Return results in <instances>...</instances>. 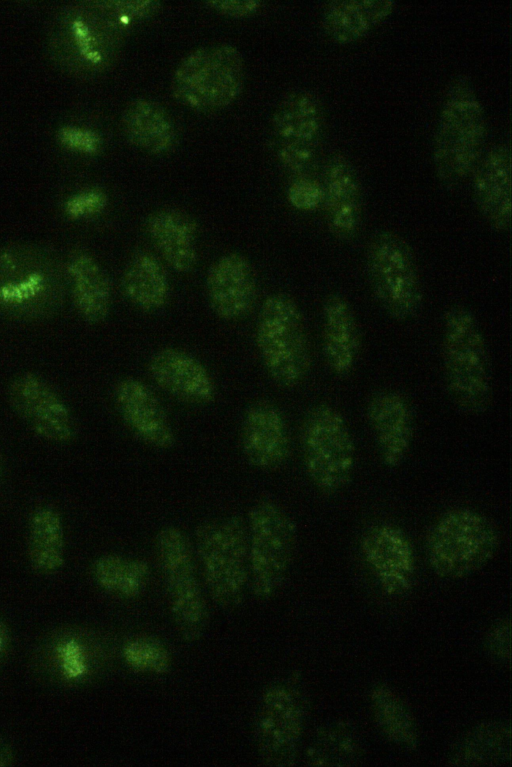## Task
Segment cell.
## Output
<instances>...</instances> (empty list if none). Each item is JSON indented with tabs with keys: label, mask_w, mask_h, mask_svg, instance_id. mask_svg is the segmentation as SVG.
I'll use <instances>...</instances> for the list:
<instances>
[{
	"label": "cell",
	"mask_w": 512,
	"mask_h": 767,
	"mask_svg": "<svg viewBox=\"0 0 512 767\" xmlns=\"http://www.w3.org/2000/svg\"><path fill=\"white\" fill-rule=\"evenodd\" d=\"M257 0H209L205 5L218 13L231 17H246L254 14L260 7Z\"/></svg>",
	"instance_id": "41"
},
{
	"label": "cell",
	"mask_w": 512,
	"mask_h": 767,
	"mask_svg": "<svg viewBox=\"0 0 512 767\" xmlns=\"http://www.w3.org/2000/svg\"><path fill=\"white\" fill-rule=\"evenodd\" d=\"M239 444L249 466L262 472L282 468L290 458L292 443L287 419L275 403L259 399L242 416Z\"/></svg>",
	"instance_id": "19"
},
{
	"label": "cell",
	"mask_w": 512,
	"mask_h": 767,
	"mask_svg": "<svg viewBox=\"0 0 512 767\" xmlns=\"http://www.w3.org/2000/svg\"><path fill=\"white\" fill-rule=\"evenodd\" d=\"M65 267L51 250L35 244L0 248V315L22 322L51 318L62 306Z\"/></svg>",
	"instance_id": "3"
},
{
	"label": "cell",
	"mask_w": 512,
	"mask_h": 767,
	"mask_svg": "<svg viewBox=\"0 0 512 767\" xmlns=\"http://www.w3.org/2000/svg\"><path fill=\"white\" fill-rule=\"evenodd\" d=\"M122 657L131 670L152 675L166 674L172 664L166 645L150 636L128 640L122 647Z\"/></svg>",
	"instance_id": "36"
},
{
	"label": "cell",
	"mask_w": 512,
	"mask_h": 767,
	"mask_svg": "<svg viewBox=\"0 0 512 767\" xmlns=\"http://www.w3.org/2000/svg\"><path fill=\"white\" fill-rule=\"evenodd\" d=\"M321 349L333 375H351L361 352V332L350 301L337 291L328 293L322 304Z\"/></svg>",
	"instance_id": "25"
},
{
	"label": "cell",
	"mask_w": 512,
	"mask_h": 767,
	"mask_svg": "<svg viewBox=\"0 0 512 767\" xmlns=\"http://www.w3.org/2000/svg\"><path fill=\"white\" fill-rule=\"evenodd\" d=\"M325 110L319 97L306 89L285 93L271 116L274 151L281 165L295 176L308 175L325 134Z\"/></svg>",
	"instance_id": "14"
},
{
	"label": "cell",
	"mask_w": 512,
	"mask_h": 767,
	"mask_svg": "<svg viewBox=\"0 0 512 767\" xmlns=\"http://www.w3.org/2000/svg\"><path fill=\"white\" fill-rule=\"evenodd\" d=\"M126 31L108 0L77 2L55 17L49 43L53 57L65 70L91 76L113 62Z\"/></svg>",
	"instance_id": "4"
},
{
	"label": "cell",
	"mask_w": 512,
	"mask_h": 767,
	"mask_svg": "<svg viewBox=\"0 0 512 767\" xmlns=\"http://www.w3.org/2000/svg\"><path fill=\"white\" fill-rule=\"evenodd\" d=\"M121 129L134 147L161 155L173 149L177 128L169 111L159 102L138 97L127 103L121 115Z\"/></svg>",
	"instance_id": "29"
},
{
	"label": "cell",
	"mask_w": 512,
	"mask_h": 767,
	"mask_svg": "<svg viewBox=\"0 0 512 767\" xmlns=\"http://www.w3.org/2000/svg\"><path fill=\"white\" fill-rule=\"evenodd\" d=\"M487 117L472 78L466 73L450 81L440 107L432 143V162L446 189L460 186L484 153Z\"/></svg>",
	"instance_id": "1"
},
{
	"label": "cell",
	"mask_w": 512,
	"mask_h": 767,
	"mask_svg": "<svg viewBox=\"0 0 512 767\" xmlns=\"http://www.w3.org/2000/svg\"><path fill=\"white\" fill-rule=\"evenodd\" d=\"M154 551L175 628L185 642H198L209 612L192 539L181 527L165 525L155 534Z\"/></svg>",
	"instance_id": "8"
},
{
	"label": "cell",
	"mask_w": 512,
	"mask_h": 767,
	"mask_svg": "<svg viewBox=\"0 0 512 767\" xmlns=\"http://www.w3.org/2000/svg\"><path fill=\"white\" fill-rule=\"evenodd\" d=\"M205 291L213 313L226 322L245 317L253 308L258 293L255 269L240 252L219 256L208 268Z\"/></svg>",
	"instance_id": "23"
},
{
	"label": "cell",
	"mask_w": 512,
	"mask_h": 767,
	"mask_svg": "<svg viewBox=\"0 0 512 767\" xmlns=\"http://www.w3.org/2000/svg\"><path fill=\"white\" fill-rule=\"evenodd\" d=\"M424 543L431 570L440 578L457 580L481 570L496 556L501 533L484 513L459 506L433 521Z\"/></svg>",
	"instance_id": "5"
},
{
	"label": "cell",
	"mask_w": 512,
	"mask_h": 767,
	"mask_svg": "<svg viewBox=\"0 0 512 767\" xmlns=\"http://www.w3.org/2000/svg\"><path fill=\"white\" fill-rule=\"evenodd\" d=\"M361 556L381 590L388 596L406 595L416 577V555L407 533L398 525L378 522L360 538Z\"/></svg>",
	"instance_id": "17"
},
{
	"label": "cell",
	"mask_w": 512,
	"mask_h": 767,
	"mask_svg": "<svg viewBox=\"0 0 512 767\" xmlns=\"http://www.w3.org/2000/svg\"><path fill=\"white\" fill-rule=\"evenodd\" d=\"M249 587L260 600L273 598L283 587L295 554L297 525L275 500L260 498L248 509Z\"/></svg>",
	"instance_id": "10"
},
{
	"label": "cell",
	"mask_w": 512,
	"mask_h": 767,
	"mask_svg": "<svg viewBox=\"0 0 512 767\" xmlns=\"http://www.w3.org/2000/svg\"><path fill=\"white\" fill-rule=\"evenodd\" d=\"M27 556L38 575L58 573L65 563V531L61 513L49 504L35 507L28 520Z\"/></svg>",
	"instance_id": "32"
},
{
	"label": "cell",
	"mask_w": 512,
	"mask_h": 767,
	"mask_svg": "<svg viewBox=\"0 0 512 767\" xmlns=\"http://www.w3.org/2000/svg\"><path fill=\"white\" fill-rule=\"evenodd\" d=\"M365 272L371 293L394 321L405 322L420 310L423 292L412 247L395 231L382 229L369 239Z\"/></svg>",
	"instance_id": "13"
},
{
	"label": "cell",
	"mask_w": 512,
	"mask_h": 767,
	"mask_svg": "<svg viewBox=\"0 0 512 767\" xmlns=\"http://www.w3.org/2000/svg\"><path fill=\"white\" fill-rule=\"evenodd\" d=\"M120 289L133 307L145 313L161 311L171 296L166 267L156 254L147 250L131 255L121 274Z\"/></svg>",
	"instance_id": "30"
},
{
	"label": "cell",
	"mask_w": 512,
	"mask_h": 767,
	"mask_svg": "<svg viewBox=\"0 0 512 767\" xmlns=\"http://www.w3.org/2000/svg\"><path fill=\"white\" fill-rule=\"evenodd\" d=\"M300 448L305 473L324 495H335L351 482L356 446L342 412L328 402L313 405L300 430Z\"/></svg>",
	"instance_id": "11"
},
{
	"label": "cell",
	"mask_w": 512,
	"mask_h": 767,
	"mask_svg": "<svg viewBox=\"0 0 512 767\" xmlns=\"http://www.w3.org/2000/svg\"><path fill=\"white\" fill-rule=\"evenodd\" d=\"M369 706L376 727L390 743L404 751L417 750L416 719L410 706L394 688L386 683L372 686Z\"/></svg>",
	"instance_id": "33"
},
{
	"label": "cell",
	"mask_w": 512,
	"mask_h": 767,
	"mask_svg": "<svg viewBox=\"0 0 512 767\" xmlns=\"http://www.w3.org/2000/svg\"><path fill=\"white\" fill-rule=\"evenodd\" d=\"M307 713V697L296 677L274 680L263 689L252 722L254 748L262 765L296 764Z\"/></svg>",
	"instance_id": "12"
},
{
	"label": "cell",
	"mask_w": 512,
	"mask_h": 767,
	"mask_svg": "<svg viewBox=\"0 0 512 767\" xmlns=\"http://www.w3.org/2000/svg\"><path fill=\"white\" fill-rule=\"evenodd\" d=\"M112 397L121 422L135 439L158 451L175 446V428L160 398L145 381L123 377L114 385Z\"/></svg>",
	"instance_id": "18"
},
{
	"label": "cell",
	"mask_w": 512,
	"mask_h": 767,
	"mask_svg": "<svg viewBox=\"0 0 512 767\" xmlns=\"http://www.w3.org/2000/svg\"><path fill=\"white\" fill-rule=\"evenodd\" d=\"M323 184L308 175L295 176L286 191L288 203L296 210L312 212L323 204Z\"/></svg>",
	"instance_id": "37"
},
{
	"label": "cell",
	"mask_w": 512,
	"mask_h": 767,
	"mask_svg": "<svg viewBox=\"0 0 512 767\" xmlns=\"http://www.w3.org/2000/svg\"><path fill=\"white\" fill-rule=\"evenodd\" d=\"M392 0H333L322 11V26L329 38L349 44L366 36L395 10Z\"/></svg>",
	"instance_id": "31"
},
{
	"label": "cell",
	"mask_w": 512,
	"mask_h": 767,
	"mask_svg": "<svg viewBox=\"0 0 512 767\" xmlns=\"http://www.w3.org/2000/svg\"><path fill=\"white\" fill-rule=\"evenodd\" d=\"M245 81V62L230 43H213L187 53L175 67L171 92L182 105L199 112H215L232 104Z\"/></svg>",
	"instance_id": "9"
},
{
	"label": "cell",
	"mask_w": 512,
	"mask_h": 767,
	"mask_svg": "<svg viewBox=\"0 0 512 767\" xmlns=\"http://www.w3.org/2000/svg\"><path fill=\"white\" fill-rule=\"evenodd\" d=\"M508 143H498L483 153L473 170L472 197L488 225L506 232L512 218V165Z\"/></svg>",
	"instance_id": "24"
},
{
	"label": "cell",
	"mask_w": 512,
	"mask_h": 767,
	"mask_svg": "<svg viewBox=\"0 0 512 767\" xmlns=\"http://www.w3.org/2000/svg\"><path fill=\"white\" fill-rule=\"evenodd\" d=\"M192 543L212 600L226 611L238 608L249 586L245 520L235 515L206 519L196 526Z\"/></svg>",
	"instance_id": "6"
},
{
	"label": "cell",
	"mask_w": 512,
	"mask_h": 767,
	"mask_svg": "<svg viewBox=\"0 0 512 767\" xmlns=\"http://www.w3.org/2000/svg\"><path fill=\"white\" fill-rule=\"evenodd\" d=\"M153 383L174 399L191 406L210 405L216 398V383L207 367L190 352L163 347L147 362Z\"/></svg>",
	"instance_id": "22"
},
{
	"label": "cell",
	"mask_w": 512,
	"mask_h": 767,
	"mask_svg": "<svg viewBox=\"0 0 512 767\" xmlns=\"http://www.w3.org/2000/svg\"><path fill=\"white\" fill-rule=\"evenodd\" d=\"M484 650L494 663L509 666L511 662V620L509 616L496 620L484 637Z\"/></svg>",
	"instance_id": "38"
},
{
	"label": "cell",
	"mask_w": 512,
	"mask_h": 767,
	"mask_svg": "<svg viewBox=\"0 0 512 767\" xmlns=\"http://www.w3.org/2000/svg\"><path fill=\"white\" fill-rule=\"evenodd\" d=\"M16 759L15 749L12 744L0 735V767H8L14 764Z\"/></svg>",
	"instance_id": "43"
},
{
	"label": "cell",
	"mask_w": 512,
	"mask_h": 767,
	"mask_svg": "<svg viewBox=\"0 0 512 767\" xmlns=\"http://www.w3.org/2000/svg\"><path fill=\"white\" fill-rule=\"evenodd\" d=\"M144 230L167 266L181 274L195 269L199 226L191 214L179 208L157 209L147 216Z\"/></svg>",
	"instance_id": "26"
},
{
	"label": "cell",
	"mask_w": 512,
	"mask_h": 767,
	"mask_svg": "<svg viewBox=\"0 0 512 767\" xmlns=\"http://www.w3.org/2000/svg\"><path fill=\"white\" fill-rule=\"evenodd\" d=\"M365 415L381 463L388 469L398 468L409 454L415 433L411 402L398 390L382 389L368 399Z\"/></svg>",
	"instance_id": "20"
},
{
	"label": "cell",
	"mask_w": 512,
	"mask_h": 767,
	"mask_svg": "<svg viewBox=\"0 0 512 767\" xmlns=\"http://www.w3.org/2000/svg\"><path fill=\"white\" fill-rule=\"evenodd\" d=\"M7 398L14 413L38 437L59 444L74 440L77 428L68 404L41 375L27 371L15 376Z\"/></svg>",
	"instance_id": "16"
},
{
	"label": "cell",
	"mask_w": 512,
	"mask_h": 767,
	"mask_svg": "<svg viewBox=\"0 0 512 767\" xmlns=\"http://www.w3.org/2000/svg\"><path fill=\"white\" fill-rule=\"evenodd\" d=\"M441 358L452 404L466 415L484 414L493 399L489 349L476 315L465 305H451L443 314Z\"/></svg>",
	"instance_id": "2"
},
{
	"label": "cell",
	"mask_w": 512,
	"mask_h": 767,
	"mask_svg": "<svg viewBox=\"0 0 512 767\" xmlns=\"http://www.w3.org/2000/svg\"><path fill=\"white\" fill-rule=\"evenodd\" d=\"M364 758V743L358 730L344 720L319 727L305 752V763L312 767L359 766Z\"/></svg>",
	"instance_id": "34"
},
{
	"label": "cell",
	"mask_w": 512,
	"mask_h": 767,
	"mask_svg": "<svg viewBox=\"0 0 512 767\" xmlns=\"http://www.w3.org/2000/svg\"><path fill=\"white\" fill-rule=\"evenodd\" d=\"M12 647L13 638L11 630L5 619L0 615V670L7 663L11 655Z\"/></svg>",
	"instance_id": "42"
},
{
	"label": "cell",
	"mask_w": 512,
	"mask_h": 767,
	"mask_svg": "<svg viewBox=\"0 0 512 767\" xmlns=\"http://www.w3.org/2000/svg\"><path fill=\"white\" fill-rule=\"evenodd\" d=\"M322 184V208L330 233L342 242L355 239L361 230L364 210L356 167L344 154L334 153L326 161Z\"/></svg>",
	"instance_id": "21"
},
{
	"label": "cell",
	"mask_w": 512,
	"mask_h": 767,
	"mask_svg": "<svg viewBox=\"0 0 512 767\" xmlns=\"http://www.w3.org/2000/svg\"><path fill=\"white\" fill-rule=\"evenodd\" d=\"M1 479H2V463L0 460V484H1Z\"/></svg>",
	"instance_id": "44"
},
{
	"label": "cell",
	"mask_w": 512,
	"mask_h": 767,
	"mask_svg": "<svg viewBox=\"0 0 512 767\" xmlns=\"http://www.w3.org/2000/svg\"><path fill=\"white\" fill-rule=\"evenodd\" d=\"M97 634L79 625H60L40 637L32 649L29 665L41 683L75 687L87 682L102 659Z\"/></svg>",
	"instance_id": "15"
},
{
	"label": "cell",
	"mask_w": 512,
	"mask_h": 767,
	"mask_svg": "<svg viewBox=\"0 0 512 767\" xmlns=\"http://www.w3.org/2000/svg\"><path fill=\"white\" fill-rule=\"evenodd\" d=\"M255 342L270 379L291 389L302 384L312 365L308 332L302 310L288 293L269 294L260 307Z\"/></svg>",
	"instance_id": "7"
},
{
	"label": "cell",
	"mask_w": 512,
	"mask_h": 767,
	"mask_svg": "<svg viewBox=\"0 0 512 767\" xmlns=\"http://www.w3.org/2000/svg\"><path fill=\"white\" fill-rule=\"evenodd\" d=\"M107 203L103 190L90 188L71 195L64 203V211L71 219L87 218L101 213Z\"/></svg>",
	"instance_id": "39"
},
{
	"label": "cell",
	"mask_w": 512,
	"mask_h": 767,
	"mask_svg": "<svg viewBox=\"0 0 512 767\" xmlns=\"http://www.w3.org/2000/svg\"><path fill=\"white\" fill-rule=\"evenodd\" d=\"M57 138L66 148L83 154H96L102 147L100 135L88 128L63 126L58 130Z\"/></svg>",
	"instance_id": "40"
},
{
	"label": "cell",
	"mask_w": 512,
	"mask_h": 767,
	"mask_svg": "<svg viewBox=\"0 0 512 767\" xmlns=\"http://www.w3.org/2000/svg\"><path fill=\"white\" fill-rule=\"evenodd\" d=\"M91 575L103 591L122 599H133L146 588L151 568L139 557L105 553L93 561Z\"/></svg>",
	"instance_id": "35"
},
{
	"label": "cell",
	"mask_w": 512,
	"mask_h": 767,
	"mask_svg": "<svg viewBox=\"0 0 512 767\" xmlns=\"http://www.w3.org/2000/svg\"><path fill=\"white\" fill-rule=\"evenodd\" d=\"M73 305L83 321L103 323L112 306L111 280L98 259L85 249L71 251L64 264Z\"/></svg>",
	"instance_id": "27"
},
{
	"label": "cell",
	"mask_w": 512,
	"mask_h": 767,
	"mask_svg": "<svg viewBox=\"0 0 512 767\" xmlns=\"http://www.w3.org/2000/svg\"><path fill=\"white\" fill-rule=\"evenodd\" d=\"M512 730L509 720L483 721L451 745L447 763L456 767H499L511 763Z\"/></svg>",
	"instance_id": "28"
}]
</instances>
